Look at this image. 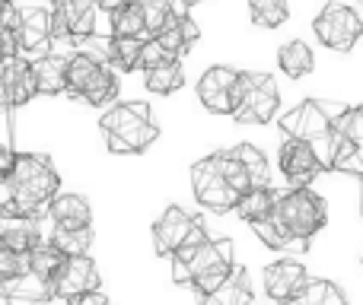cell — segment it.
<instances>
[{
	"mask_svg": "<svg viewBox=\"0 0 363 305\" xmlns=\"http://www.w3.org/2000/svg\"><path fill=\"white\" fill-rule=\"evenodd\" d=\"M360 4H363V0H360Z\"/></svg>",
	"mask_w": 363,
	"mask_h": 305,
	"instance_id": "47",
	"label": "cell"
},
{
	"mask_svg": "<svg viewBox=\"0 0 363 305\" xmlns=\"http://www.w3.org/2000/svg\"><path fill=\"white\" fill-rule=\"evenodd\" d=\"M10 178L13 188H16V217L45 219L51 200L64 191L61 172L48 159V153H19Z\"/></svg>",
	"mask_w": 363,
	"mask_h": 305,
	"instance_id": "4",
	"label": "cell"
},
{
	"mask_svg": "<svg viewBox=\"0 0 363 305\" xmlns=\"http://www.w3.org/2000/svg\"><path fill=\"white\" fill-rule=\"evenodd\" d=\"M262 280H264V293H268V299H274L277 305H281V302L296 299V296L306 289L309 274L300 261H294V258H277L274 264L264 267Z\"/></svg>",
	"mask_w": 363,
	"mask_h": 305,
	"instance_id": "13",
	"label": "cell"
},
{
	"mask_svg": "<svg viewBox=\"0 0 363 305\" xmlns=\"http://www.w3.org/2000/svg\"><path fill=\"white\" fill-rule=\"evenodd\" d=\"M102 283L99 277V264L93 261L89 255H77V258H67L64 267L57 270V277L51 280V289H55V299H77L83 293H96Z\"/></svg>",
	"mask_w": 363,
	"mask_h": 305,
	"instance_id": "10",
	"label": "cell"
},
{
	"mask_svg": "<svg viewBox=\"0 0 363 305\" xmlns=\"http://www.w3.org/2000/svg\"><path fill=\"white\" fill-rule=\"evenodd\" d=\"M67 305H112V302H108V296L102 293V289H96V293H83V296H77V299H70Z\"/></svg>",
	"mask_w": 363,
	"mask_h": 305,
	"instance_id": "40",
	"label": "cell"
},
{
	"mask_svg": "<svg viewBox=\"0 0 363 305\" xmlns=\"http://www.w3.org/2000/svg\"><path fill=\"white\" fill-rule=\"evenodd\" d=\"M140 4H144V23H147V35L150 38L176 19V4L172 0H140Z\"/></svg>",
	"mask_w": 363,
	"mask_h": 305,
	"instance_id": "33",
	"label": "cell"
},
{
	"mask_svg": "<svg viewBox=\"0 0 363 305\" xmlns=\"http://www.w3.org/2000/svg\"><path fill=\"white\" fill-rule=\"evenodd\" d=\"M32 74H35V86L38 96H48V99H57V96H67V61L57 54H42L32 61Z\"/></svg>",
	"mask_w": 363,
	"mask_h": 305,
	"instance_id": "21",
	"label": "cell"
},
{
	"mask_svg": "<svg viewBox=\"0 0 363 305\" xmlns=\"http://www.w3.org/2000/svg\"><path fill=\"white\" fill-rule=\"evenodd\" d=\"M239 70L226 67V64H213L204 74L198 76V102L207 108L211 115H230L233 118V83H236Z\"/></svg>",
	"mask_w": 363,
	"mask_h": 305,
	"instance_id": "11",
	"label": "cell"
},
{
	"mask_svg": "<svg viewBox=\"0 0 363 305\" xmlns=\"http://www.w3.org/2000/svg\"><path fill=\"white\" fill-rule=\"evenodd\" d=\"M51 226H93V204L80 191H61L48 207Z\"/></svg>",
	"mask_w": 363,
	"mask_h": 305,
	"instance_id": "18",
	"label": "cell"
},
{
	"mask_svg": "<svg viewBox=\"0 0 363 305\" xmlns=\"http://www.w3.org/2000/svg\"><path fill=\"white\" fill-rule=\"evenodd\" d=\"M48 4H57V0H48Z\"/></svg>",
	"mask_w": 363,
	"mask_h": 305,
	"instance_id": "46",
	"label": "cell"
},
{
	"mask_svg": "<svg viewBox=\"0 0 363 305\" xmlns=\"http://www.w3.org/2000/svg\"><path fill=\"white\" fill-rule=\"evenodd\" d=\"M249 16L258 29H281L290 19L287 0H249Z\"/></svg>",
	"mask_w": 363,
	"mask_h": 305,
	"instance_id": "29",
	"label": "cell"
},
{
	"mask_svg": "<svg viewBox=\"0 0 363 305\" xmlns=\"http://www.w3.org/2000/svg\"><path fill=\"white\" fill-rule=\"evenodd\" d=\"M313 32L325 48L347 54V51H354V45H357L363 35V19H360V13L351 10L347 4L328 0L319 16L313 19Z\"/></svg>",
	"mask_w": 363,
	"mask_h": 305,
	"instance_id": "7",
	"label": "cell"
},
{
	"mask_svg": "<svg viewBox=\"0 0 363 305\" xmlns=\"http://www.w3.org/2000/svg\"><path fill=\"white\" fill-rule=\"evenodd\" d=\"M188 181H191V194L201 204V210L207 213H233L239 204V194L226 185V178L220 175L217 159L211 156H201L198 162H191L188 168Z\"/></svg>",
	"mask_w": 363,
	"mask_h": 305,
	"instance_id": "8",
	"label": "cell"
},
{
	"mask_svg": "<svg viewBox=\"0 0 363 305\" xmlns=\"http://www.w3.org/2000/svg\"><path fill=\"white\" fill-rule=\"evenodd\" d=\"M106 35L108 38H150L144 23V4H125L106 13Z\"/></svg>",
	"mask_w": 363,
	"mask_h": 305,
	"instance_id": "23",
	"label": "cell"
},
{
	"mask_svg": "<svg viewBox=\"0 0 363 305\" xmlns=\"http://www.w3.org/2000/svg\"><path fill=\"white\" fill-rule=\"evenodd\" d=\"M0 70H4V89H6L10 112L26 108L38 96L35 74H32V61H26V57H10V61L0 64Z\"/></svg>",
	"mask_w": 363,
	"mask_h": 305,
	"instance_id": "15",
	"label": "cell"
},
{
	"mask_svg": "<svg viewBox=\"0 0 363 305\" xmlns=\"http://www.w3.org/2000/svg\"><path fill=\"white\" fill-rule=\"evenodd\" d=\"M0 118H10V102H6V89H4V70H0Z\"/></svg>",
	"mask_w": 363,
	"mask_h": 305,
	"instance_id": "42",
	"label": "cell"
},
{
	"mask_svg": "<svg viewBox=\"0 0 363 305\" xmlns=\"http://www.w3.org/2000/svg\"><path fill=\"white\" fill-rule=\"evenodd\" d=\"M125 4H138V0H93V6L99 13H112V10H118V6H125Z\"/></svg>",
	"mask_w": 363,
	"mask_h": 305,
	"instance_id": "41",
	"label": "cell"
},
{
	"mask_svg": "<svg viewBox=\"0 0 363 305\" xmlns=\"http://www.w3.org/2000/svg\"><path fill=\"white\" fill-rule=\"evenodd\" d=\"M99 131L112 156H140L160 140V125L144 99H125L106 108L99 115Z\"/></svg>",
	"mask_w": 363,
	"mask_h": 305,
	"instance_id": "2",
	"label": "cell"
},
{
	"mask_svg": "<svg viewBox=\"0 0 363 305\" xmlns=\"http://www.w3.org/2000/svg\"><path fill=\"white\" fill-rule=\"evenodd\" d=\"M172 57L166 54L163 48H160V42L157 38H147L144 42V51H140V67H138V74H147V70H153V67H163V64H169Z\"/></svg>",
	"mask_w": 363,
	"mask_h": 305,
	"instance_id": "36",
	"label": "cell"
},
{
	"mask_svg": "<svg viewBox=\"0 0 363 305\" xmlns=\"http://www.w3.org/2000/svg\"><path fill=\"white\" fill-rule=\"evenodd\" d=\"M140 76H144L140 83H144V89L150 96H172L185 86V64L169 61V64H163V67H153Z\"/></svg>",
	"mask_w": 363,
	"mask_h": 305,
	"instance_id": "26",
	"label": "cell"
},
{
	"mask_svg": "<svg viewBox=\"0 0 363 305\" xmlns=\"http://www.w3.org/2000/svg\"><path fill=\"white\" fill-rule=\"evenodd\" d=\"M345 108H347L345 102L306 99L284 115L281 131L284 137L303 140V144L313 146L322 172H335V153H338V144H341V134L335 131V121L345 115Z\"/></svg>",
	"mask_w": 363,
	"mask_h": 305,
	"instance_id": "1",
	"label": "cell"
},
{
	"mask_svg": "<svg viewBox=\"0 0 363 305\" xmlns=\"http://www.w3.org/2000/svg\"><path fill=\"white\" fill-rule=\"evenodd\" d=\"M23 274H29V255H19V251H10L0 245V277L13 280V277Z\"/></svg>",
	"mask_w": 363,
	"mask_h": 305,
	"instance_id": "35",
	"label": "cell"
},
{
	"mask_svg": "<svg viewBox=\"0 0 363 305\" xmlns=\"http://www.w3.org/2000/svg\"><path fill=\"white\" fill-rule=\"evenodd\" d=\"M10 57H19V35H16V29L0 25V64L10 61Z\"/></svg>",
	"mask_w": 363,
	"mask_h": 305,
	"instance_id": "37",
	"label": "cell"
},
{
	"mask_svg": "<svg viewBox=\"0 0 363 305\" xmlns=\"http://www.w3.org/2000/svg\"><path fill=\"white\" fill-rule=\"evenodd\" d=\"M281 108V89L271 74L239 70L233 83V121L236 125H268Z\"/></svg>",
	"mask_w": 363,
	"mask_h": 305,
	"instance_id": "5",
	"label": "cell"
},
{
	"mask_svg": "<svg viewBox=\"0 0 363 305\" xmlns=\"http://www.w3.org/2000/svg\"><path fill=\"white\" fill-rule=\"evenodd\" d=\"M6 4H10V0H0V19H4V10H6Z\"/></svg>",
	"mask_w": 363,
	"mask_h": 305,
	"instance_id": "45",
	"label": "cell"
},
{
	"mask_svg": "<svg viewBox=\"0 0 363 305\" xmlns=\"http://www.w3.org/2000/svg\"><path fill=\"white\" fill-rule=\"evenodd\" d=\"M233 238H207L198 248H179L172 255V280L194 289V296H207L233 274L236 255Z\"/></svg>",
	"mask_w": 363,
	"mask_h": 305,
	"instance_id": "3",
	"label": "cell"
},
{
	"mask_svg": "<svg viewBox=\"0 0 363 305\" xmlns=\"http://www.w3.org/2000/svg\"><path fill=\"white\" fill-rule=\"evenodd\" d=\"M233 156L242 162L252 188H271V166H268V159H264V153L258 150V146L239 144V146H233Z\"/></svg>",
	"mask_w": 363,
	"mask_h": 305,
	"instance_id": "27",
	"label": "cell"
},
{
	"mask_svg": "<svg viewBox=\"0 0 363 305\" xmlns=\"http://www.w3.org/2000/svg\"><path fill=\"white\" fill-rule=\"evenodd\" d=\"M64 261H67V258L45 238V242H38L35 248L29 251V274H35V277H42V280L51 283L57 277V270L64 267Z\"/></svg>",
	"mask_w": 363,
	"mask_h": 305,
	"instance_id": "28",
	"label": "cell"
},
{
	"mask_svg": "<svg viewBox=\"0 0 363 305\" xmlns=\"http://www.w3.org/2000/svg\"><path fill=\"white\" fill-rule=\"evenodd\" d=\"M0 217H16V188H13V178H0Z\"/></svg>",
	"mask_w": 363,
	"mask_h": 305,
	"instance_id": "38",
	"label": "cell"
},
{
	"mask_svg": "<svg viewBox=\"0 0 363 305\" xmlns=\"http://www.w3.org/2000/svg\"><path fill=\"white\" fill-rule=\"evenodd\" d=\"M335 131L354 146H363V105H347L345 115L335 121Z\"/></svg>",
	"mask_w": 363,
	"mask_h": 305,
	"instance_id": "34",
	"label": "cell"
},
{
	"mask_svg": "<svg viewBox=\"0 0 363 305\" xmlns=\"http://www.w3.org/2000/svg\"><path fill=\"white\" fill-rule=\"evenodd\" d=\"M281 305H306V302H303L300 296H296V299H290V302H281Z\"/></svg>",
	"mask_w": 363,
	"mask_h": 305,
	"instance_id": "44",
	"label": "cell"
},
{
	"mask_svg": "<svg viewBox=\"0 0 363 305\" xmlns=\"http://www.w3.org/2000/svg\"><path fill=\"white\" fill-rule=\"evenodd\" d=\"M255 299V289H252V280H249V270L242 264L233 267V274L220 283L213 293L201 296L198 305H252Z\"/></svg>",
	"mask_w": 363,
	"mask_h": 305,
	"instance_id": "19",
	"label": "cell"
},
{
	"mask_svg": "<svg viewBox=\"0 0 363 305\" xmlns=\"http://www.w3.org/2000/svg\"><path fill=\"white\" fill-rule=\"evenodd\" d=\"M274 219L303 245L309 248L313 236L319 229H325L328 219V207L309 188H287V191L277 194V207H274Z\"/></svg>",
	"mask_w": 363,
	"mask_h": 305,
	"instance_id": "6",
	"label": "cell"
},
{
	"mask_svg": "<svg viewBox=\"0 0 363 305\" xmlns=\"http://www.w3.org/2000/svg\"><path fill=\"white\" fill-rule=\"evenodd\" d=\"M277 67L290 76V80H303L315 70V54L306 42L294 38V42H284L281 51H277Z\"/></svg>",
	"mask_w": 363,
	"mask_h": 305,
	"instance_id": "24",
	"label": "cell"
},
{
	"mask_svg": "<svg viewBox=\"0 0 363 305\" xmlns=\"http://www.w3.org/2000/svg\"><path fill=\"white\" fill-rule=\"evenodd\" d=\"M277 166H281L284 178L290 181V188H306L309 181L322 172L313 146L303 144V140H294V137H284L281 153H277Z\"/></svg>",
	"mask_w": 363,
	"mask_h": 305,
	"instance_id": "14",
	"label": "cell"
},
{
	"mask_svg": "<svg viewBox=\"0 0 363 305\" xmlns=\"http://www.w3.org/2000/svg\"><path fill=\"white\" fill-rule=\"evenodd\" d=\"M19 6V57L35 61L51 51V10L48 0H16Z\"/></svg>",
	"mask_w": 363,
	"mask_h": 305,
	"instance_id": "9",
	"label": "cell"
},
{
	"mask_svg": "<svg viewBox=\"0 0 363 305\" xmlns=\"http://www.w3.org/2000/svg\"><path fill=\"white\" fill-rule=\"evenodd\" d=\"M176 4L182 6V10H191V6H201L204 0H176Z\"/></svg>",
	"mask_w": 363,
	"mask_h": 305,
	"instance_id": "43",
	"label": "cell"
},
{
	"mask_svg": "<svg viewBox=\"0 0 363 305\" xmlns=\"http://www.w3.org/2000/svg\"><path fill=\"white\" fill-rule=\"evenodd\" d=\"M99 67L102 64H96L93 57H86V54L77 51V54L67 61V99H80V93L86 89V83L93 80Z\"/></svg>",
	"mask_w": 363,
	"mask_h": 305,
	"instance_id": "31",
	"label": "cell"
},
{
	"mask_svg": "<svg viewBox=\"0 0 363 305\" xmlns=\"http://www.w3.org/2000/svg\"><path fill=\"white\" fill-rule=\"evenodd\" d=\"M144 42H147V38H115V61H112V70H118L121 76L138 74Z\"/></svg>",
	"mask_w": 363,
	"mask_h": 305,
	"instance_id": "32",
	"label": "cell"
},
{
	"mask_svg": "<svg viewBox=\"0 0 363 305\" xmlns=\"http://www.w3.org/2000/svg\"><path fill=\"white\" fill-rule=\"evenodd\" d=\"M55 302V289L35 274H23L0 283V305H48Z\"/></svg>",
	"mask_w": 363,
	"mask_h": 305,
	"instance_id": "16",
	"label": "cell"
},
{
	"mask_svg": "<svg viewBox=\"0 0 363 305\" xmlns=\"http://www.w3.org/2000/svg\"><path fill=\"white\" fill-rule=\"evenodd\" d=\"M19 150L13 144H0V178H10L13 168H16Z\"/></svg>",
	"mask_w": 363,
	"mask_h": 305,
	"instance_id": "39",
	"label": "cell"
},
{
	"mask_svg": "<svg viewBox=\"0 0 363 305\" xmlns=\"http://www.w3.org/2000/svg\"><path fill=\"white\" fill-rule=\"evenodd\" d=\"M277 194L281 191H274V188H252V191H245L242 197H239V204H236L239 219L249 223V226L268 219L271 213H274V207H277Z\"/></svg>",
	"mask_w": 363,
	"mask_h": 305,
	"instance_id": "25",
	"label": "cell"
},
{
	"mask_svg": "<svg viewBox=\"0 0 363 305\" xmlns=\"http://www.w3.org/2000/svg\"><path fill=\"white\" fill-rule=\"evenodd\" d=\"M252 229H255V236L262 238V242L268 245V248H274V251H306L294 236H290L287 229H284L281 223H277L274 213H271L268 219H262V223H255Z\"/></svg>",
	"mask_w": 363,
	"mask_h": 305,
	"instance_id": "30",
	"label": "cell"
},
{
	"mask_svg": "<svg viewBox=\"0 0 363 305\" xmlns=\"http://www.w3.org/2000/svg\"><path fill=\"white\" fill-rule=\"evenodd\" d=\"M118 96H121V74L112 67H99L77 102H83L89 108H112L118 102Z\"/></svg>",
	"mask_w": 363,
	"mask_h": 305,
	"instance_id": "22",
	"label": "cell"
},
{
	"mask_svg": "<svg viewBox=\"0 0 363 305\" xmlns=\"http://www.w3.org/2000/svg\"><path fill=\"white\" fill-rule=\"evenodd\" d=\"M38 242H45V219L0 217V245H4V248L29 255Z\"/></svg>",
	"mask_w": 363,
	"mask_h": 305,
	"instance_id": "17",
	"label": "cell"
},
{
	"mask_svg": "<svg viewBox=\"0 0 363 305\" xmlns=\"http://www.w3.org/2000/svg\"><path fill=\"white\" fill-rule=\"evenodd\" d=\"M194 223H198V217H191L185 207L169 204L163 213H160L157 223L150 226L153 251H157V255H163V258H172L182 245H185V238L191 236Z\"/></svg>",
	"mask_w": 363,
	"mask_h": 305,
	"instance_id": "12",
	"label": "cell"
},
{
	"mask_svg": "<svg viewBox=\"0 0 363 305\" xmlns=\"http://www.w3.org/2000/svg\"><path fill=\"white\" fill-rule=\"evenodd\" d=\"M45 238L64 258H77V255H89V248L96 242V232H93V226H51L45 219Z\"/></svg>",
	"mask_w": 363,
	"mask_h": 305,
	"instance_id": "20",
	"label": "cell"
}]
</instances>
